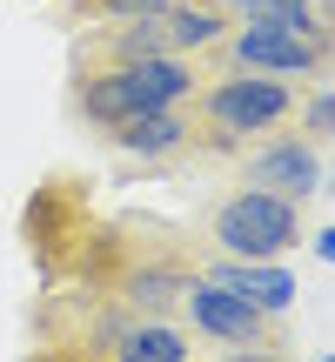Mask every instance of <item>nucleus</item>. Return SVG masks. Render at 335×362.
Instances as JSON below:
<instances>
[{"mask_svg":"<svg viewBox=\"0 0 335 362\" xmlns=\"http://www.w3.org/2000/svg\"><path fill=\"white\" fill-rule=\"evenodd\" d=\"M208 67H255L282 74L295 88L335 81V13H302V21H235L208 47Z\"/></svg>","mask_w":335,"mask_h":362,"instance_id":"obj_4","label":"nucleus"},{"mask_svg":"<svg viewBox=\"0 0 335 362\" xmlns=\"http://www.w3.org/2000/svg\"><path fill=\"white\" fill-rule=\"evenodd\" d=\"M201 228L235 262H282L302 242V202H288L275 188H255V181H235V188L215 194Z\"/></svg>","mask_w":335,"mask_h":362,"instance_id":"obj_5","label":"nucleus"},{"mask_svg":"<svg viewBox=\"0 0 335 362\" xmlns=\"http://www.w3.org/2000/svg\"><path fill=\"white\" fill-rule=\"evenodd\" d=\"M295 128L309 134L315 148H322V141H335V88H329V81H315V94L295 107Z\"/></svg>","mask_w":335,"mask_h":362,"instance_id":"obj_12","label":"nucleus"},{"mask_svg":"<svg viewBox=\"0 0 335 362\" xmlns=\"http://www.w3.org/2000/svg\"><path fill=\"white\" fill-rule=\"evenodd\" d=\"M181 0H67V27H88V21H121V13H168Z\"/></svg>","mask_w":335,"mask_h":362,"instance_id":"obj_11","label":"nucleus"},{"mask_svg":"<svg viewBox=\"0 0 335 362\" xmlns=\"http://www.w3.org/2000/svg\"><path fill=\"white\" fill-rule=\"evenodd\" d=\"M107 148L128 161H148V168H175V161H201V148H194V115L188 101H168V107H148V115L134 121H114V128H101Z\"/></svg>","mask_w":335,"mask_h":362,"instance_id":"obj_7","label":"nucleus"},{"mask_svg":"<svg viewBox=\"0 0 335 362\" xmlns=\"http://www.w3.org/2000/svg\"><path fill=\"white\" fill-rule=\"evenodd\" d=\"M201 275L221 282V288H235L242 302H255V309H269V315L295 309V275H288L282 262H235V255H221V262H208Z\"/></svg>","mask_w":335,"mask_h":362,"instance_id":"obj_9","label":"nucleus"},{"mask_svg":"<svg viewBox=\"0 0 335 362\" xmlns=\"http://www.w3.org/2000/svg\"><path fill=\"white\" fill-rule=\"evenodd\" d=\"M208 81V54H148V61H107V67H67V115L88 128H114L148 107L188 101Z\"/></svg>","mask_w":335,"mask_h":362,"instance_id":"obj_3","label":"nucleus"},{"mask_svg":"<svg viewBox=\"0 0 335 362\" xmlns=\"http://www.w3.org/2000/svg\"><path fill=\"white\" fill-rule=\"evenodd\" d=\"M181 322H188L194 336L221 342V349H242V356H288V349H295V342H288V329H282V315L242 302L235 288L208 282L201 269H194V282L181 288Z\"/></svg>","mask_w":335,"mask_h":362,"instance_id":"obj_6","label":"nucleus"},{"mask_svg":"<svg viewBox=\"0 0 335 362\" xmlns=\"http://www.w3.org/2000/svg\"><path fill=\"white\" fill-rule=\"evenodd\" d=\"M228 21H302V13H335V0H221Z\"/></svg>","mask_w":335,"mask_h":362,"instance_id":"obj_10","label":"nucleus"},{"mask_svg":"<svg viewBox=\"0 0 335 362\" xmlns=\"http://www.w3.org/2000/svg\"><path fill=\"white\" fill-rule=\"evenodd\" d=\"M242 181L275 188V194H288V202H309L315 181H322V155H315V141L302 128H282V134H269V141L242 148Z\"/></svg>","mask_w":335,"mask_h":362,"instance_id":"obj_8","label":"nucleus"},{"mask_svg":"<svg viewBox=\"0 0 335 362\" xmlns=\"http://www.w3.org/2000/svg\"><path fill=\"white\" fill-rule=\"evenodd\" d=\"M34 349L40 356H107V362H188L194 336L175 315H141L101 288H54L34 309Z\"/></svg>","mask_w":335,"mask_h":362,"instance_id":"obj_1","label":"nucleus"},{"mask_svg":"<svg viewBox=\"0 0 335 362\" xmlns=\"http://www.w3.org/2000/svg\"><path fill=\"white\" fill-rule=\"evenodd\" d=\"M315 242H322V262H335V228H322Z\"/></svg>","mask_w":335,"mask_h":362,"instance_id":"obj_13","label":"nucleus"},{"mask_svg":"<svg viewBox=\"0 0 335 362\" xmlns=\"http://www.w3.org/2000/svg\"><path fill=\"white\" fill-rule=\"evenodd\" d=\"M302 88L282 74H255V67H208V81L188 94L194 115V148L201 155H242V148L269 141V134L295 128Z\"/></svg>","mask_w":335,"mask_h":362,"instance_id":"obj_2","label":"nucleus"}]
</instances>
